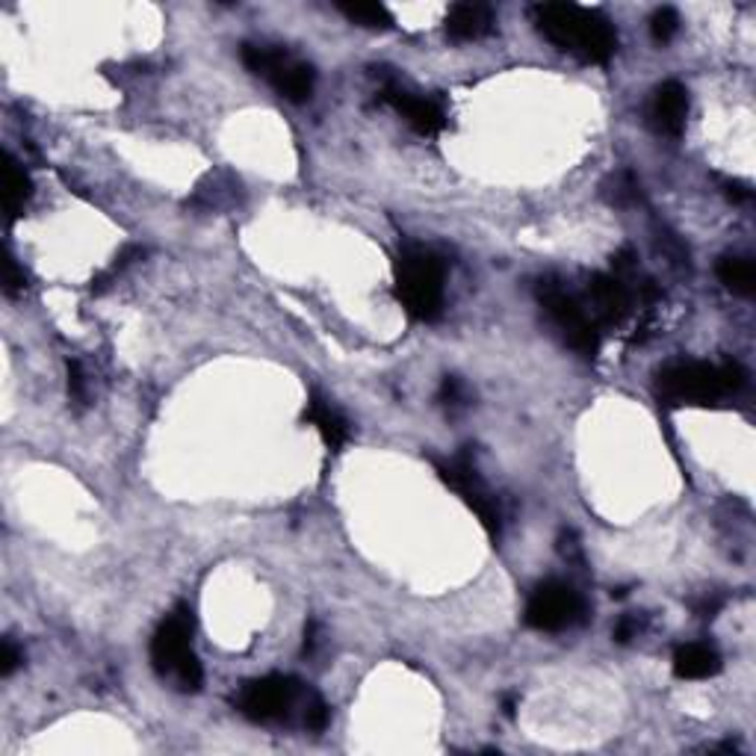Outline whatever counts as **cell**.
<instances>
[{
	"label": "cell",
	"instance_id": "6da1fadb",
	"mask_svg": "<svg viewBox=\"0 0 756 756\" xmlns=\"http://www.w3.org/2000/svg\"><path fill=\"white\" fill-rule=\"evenodd\" d=\"M535 24L558 50H571L585 63H609L618 50L614 27L600 12L576 3H544L535 10Z\"/></svg>",
	"mask_w": 756,
	"mask_h": 756
},
{
	"label": "cell",
	"instance_id": "7a4b0ae2",
	"mask_svg": "<svg viewBox=\"0 0 756 756\" xmlns=\"http://www.w3.org/2000/svg\"><path fill=\"white\" fill-rule=\"evenodd\" d=\"M747 382L745 366L736 361L703 364V361H680L668 364L656 375V393L670 405H707L724 393L742 391Z\"/></svg>",
	"mask_w": 756,
	"mask_h": 756
},
{
	"label": "cell",
	"instance_id": "3957f363",
	"mask_svg": "<svg viewBox=\"0 0 756 756\" xmlns=\"http://www.w3.org/2000/svg\"><path fill=\"white\" fill-rule=\"evenodd\" d=\"M396 296L414 319L435 323L443 314V260L422 246H405L396 258Z\"/></svg>",
	"mask_w": 756,
	"mask_h": 756
},
{
	"label": "cell",
	"instance_id": "277c9868",
	"mask_svg": "<svg viewBox=\"0 0 756 756\" xmlns=\"http://www.w3.org/2000/svg\"><path fill=\"white\" fill-rule=\"evenodd\" d=\"M192 612L183 606L166 618L151 639V662L163 677L174 680L181 691H199L204 670L199 656L192 653Z\"/></svg>",
	"mask_w": 756,
	"mask_h": 756
},
{
	"label": "cell",
	"instance_id": "5b68a950",
	"mask_svg": "<svg viewBox=\"0 0 756 756\" xmlns=\"http://www.w3.org/2000/svg\"><path fill=\"white\" fill-rule=\"evenodd\" d=\"M242 66L249 68L251 75L267 77L269 83L275 87V92L287 101H307L314 95L316 75L314 68L293 59L284 48H272V45H242L240 50Z\"/></svg>",
	"mask_w": 756,
	"mask_h": 756
},
{
	"label": "cell",
	"instance_id": "8992f818",
	"mask_svg": "<svg viewBox=\"0 0 756 756\" xmlns=\"http://www.w3.org/2000/svg\"><path fill=\"white\" fill-rule=\"evenodd\" d=\"M538 298H541V305L555 323V328L565 335L571 349H576L583 358H594L600 349V326L594 323V316L550 278L538 284Z\"/></svg>",
	"mask_w": 756,
	"mask_h": 756
},
{
	"label": "cell",
	"instance_id": "52a82bcc",
	"mask_svg": "<svg viewBox=\"0 0 756 756\" xmlns=\"http://www.w3.org/2000/svg\"><path fill=\"white\" fill-rule=\"evenodd\" d=\"M302 695V682L296 677H284V674H269L260 680H251L242 686L237 709L249 721L269 724V721H284L293 715Z\"/></svg>",
	"mask_w": 756,
	"mask_h": 756
},
{
	"label": "cell",
	"instance_id": "ba28073f",
	"mask_svg": "<svg viewBox=\"0 0 756 756\" xmlns=\"http://www.w3.org/2000/svg\"><path fill=\"white\" fill-rule=\"evenodd\" d=\"M527 623L541 632L571 630L585 618L583 594L574 591L567 583L546 579L532 591L527 603Z\"/></svg>",
	"mask_w": 756,
	"mask_h": 756
},
{
	"label": "cell",
	"instance_id": "9c48e42d",
	"mask_svg": "<svg viewBox=\"0 0 756 756\" xmlns=\"http://www.w3.org/2000/svg\"><path fill=\"white\" fill-rule=\"evenodd\" d=\"M435 470H438V476H441V479L447 482V485H450V488L455 490V494H459L470 508H473V515L479 517L482 527L488 529L490 535L497 538L503 515H499L497 499L490 497V490L485 488L479 470H476V464L470 461L467 452L452 455V459H435Z\"/></svg>",
	"mask_w": 756,
	"mask_h": 756
},
{
	"label": "cell",
	"instance_id": "30bf717a",
	"mask_svg": "<svg viewBox=\"0 0 756 756\" xmlns=\"http://www.w3.org/2000/svg\"><path fill=\"white\" fill-rule=\"evenodd\" d=\"M382 98L396 110V113L403 115L405 122H408L417 134L435 136L447 127V115H443L441 106L435 104V101H429V98L417 95L411 89H403L396 87V83H391V87H384Z\"/></svg>",
	"mask_w": 756,
	"mask_h": 756
},
{
	"label": "cell",
	"instance_id": "8fae6325",
	"mask_svg": "<svg viewBox=\"0 0 756 756\" xmlns=\"http://www.w3.org/2000/svg\"><path fill=\"white\" fill-rule=\"evenodd\" d=\"M588 298H591V316L600 326H614L630 314L632 293L618 275H594L588 281Z\"/></svg>",
	"mask_w": 756,
	"mask_h": 756
},
{
	"label": "cell",
	"instance_id": "7c38bea8",
	"mask_svg": "<svg viewBox=\"0 0 756 756\" xmlns=\"http://www.w3.org/2000/svg\"><path fill=\"white\" fill-rule=\"evenodd\" d=\"M651 125L665 136H680L682 127H686V115H689V92L677 80H668L662 83L656 92H653L651 101Z\"/></svg>",
	"mask_w": 756,
	"mask_h": 756
},
{
	"label": "cell",
	"instance_id": "4fadbf2b",
	"mask_svg": "<svg viewBox=\"0 0 756 756\" xmlns=\"http://www.w3.org/2000/svg\"><path fill=\"white\" fill-rule=\"evenodd\" d=\"M494 30V12L482 3H459L447 15V33L455 42H476Z\"/></svg>",
	"mask_w": 756,
	"mask_h": 756
},
{
	"label": "cell",
	"instance_id": "5bb4252c",
	"mask_svg": "<svg viewBox=\"0 0 756 756\" xmlns=\"http://www.w3.org/2000/svg\"><path fill=\"white\" fill-rule=\"evenodd\" d=\"M719 670V651L703 642L682 644V647H677V653H674V674H677L680 680H707V677H715Z\"/></svg>",
	"mask_w": 756,
	"mask_h": 756
},
{
	"label": "cell",
	"instance_id": "9a60e30c",
	"mask_svg": "<svg viewBox=\"0 0 756 756\" xmlns=\"http://www.w3.org/2000/svg\"><path fill=\"white\" fill-rule=\"evenodd\" d=\"M305 420L323 435L328 450H340V447L349 443V422H346L343 414L337 411V408H331L326 399L311 396V403H307L305 408Z\"/></svg>",
	"mask_w": 756,
	"mask_h": 756
},
{
	"label": "cell",
	"instance_id": "2e32d148",
	"mask_svg": "<svg viewBox=\"0 0 756 756\" xmlns=\"http://www.w3.org/2000/svg\"><path fill=\"white\" fill-rule=\"evenodd\" d=\"M27 199H30L27 172H24V169L12 160L10 154H7V163H3V207H7V216L15 219Z\"/></svg>",
	"mask_w": 756,
	"mask_h": 756
},
{
	"label": "cell",
	"instance_id": "e0dca14e",
	"mask_svg": "<svg viewBox=\"0 0 756 756\" xmlns=\"http://www.w3.org/2000/svg\"><path fill=\"white\" fill-rule=\"evenodd\" d=\"M721 284L736 293V296H751L756 290V267L747 258H721L719 263Z\"/></svg>",
	"mask_w": 756,
	"mask_h": 756
},
{
	"label": "cell",
	"instance_id": "ac0fdd59",
	"mask_svg": "<svg viewBox=\"0 0 756 756\" xmlns=\"http://www.w3.org/2000/svg\"><path fill=\"white\" fill-rule=\"evenodd\" d=\"M340 12L354 24L370 30H384L393 24L391 12L384 10L382 3H340Z\"/></svg>",
	"mask_w": 756,
	"mask_h": 756
},
{
	"label": "cell",
	"instance_id": "d6986e66",
	"mask_svg": "<svg viewBox=\"0 0 756 756\" xmlns=\"http://www.w3.org/2000/svg\"><path fill=\"white\" fill-rule=\"evenodd\" d=\"M677 30H680V15H677V10L662 7V10L653 12L651 33H653V38L659 42V45H668L670 38L677 36Z\"/></svg>",
	"mask_w": 756,
	"mask_h": 756
},
{
	"label": "cell",
	"instance_id": "ffe728a7",
	"mask_svg": "<svg viewBox=\"0 0 756 756\" xmlns=\"http://www.w3.org/2000/svg\"><path fill=\"white\" fill-rule=\"evenodd\" d=\"M328 721H331V709H328L326 700L319 698V695H307L305 707H302V724L307 730L319 733V730L328 727Z\"/></svg>",
	"mask_w": 756,
	"mask_h": 756
},
{
	"label": "cell",
	"instance_id": "44dd1931",
	"mask_svg": "<svg viewBox=\"0 0 756 756\" xmlns=\"http://www.w3.org/2000/svg\"><path fill=\"white\" fill-rule=\"evenodd\" d=\"M639 202V183L630 172H621L612 178V204L618 207H630V204Z\"/></svg>",
	"mask_w": 756,
	"mask_h": 756
},
{
	"label": "cell",
	"instance_id": "7402d4cb",
	"mask_svg": "<svg viewBox=\"0 0 756 756\" xmlns=\"http://www.w3.org/2000/svg\"><path fill=\"white\" fill-rule=\"evenodd\" d=\"M443 405H464L467 403V387H464V382L461 379H455V375H447L441 384V396H438Z\"/></svg>",
	"mask_w": 756,
	"mask_h": 756
},
{
	"label": "cell",
	"instance_id": "603a6c76",
	"mask_svg": "<svg viewBox=\"0 0 756 756\" xmlns=\"http://www.w3.org/2000/svg\"><path fill=\"white\" fill-rule=\"evenodd\" d=\"M68 393L75 403H83L87 399V379H83V370L77 361H68Z\"/></svg>",
	"mask_w": 756,
	"mask_h": 756
},
{
	"label": "cell",
	"instance_id": "cb8c5ba5",
	"mask_svg": "<svg viewBox=\"0 0 756 756\" xmlns=\"http://www.w3.org/2000/svg\"><path fill=\"white\" fill-rule=\"evenodd\" d=\"M21 659H24V656H21V651L15 647V642H12V639H7V642H3V647H0V674H3V677H10L12 670L21 665Z\"/></svg>",
	"mask_w": 756,
	"mask_h": 756
},
{
	"label": "cell",
	"instance_id": "d4e9b609",
	"mask_svg": "<svg viewBox=\"0 0 756 756\" xmlns=\"http://www.w3.org/2000/svg\"><path fill=\"white\" fill-rule=\"evenodd\" d=\"M635 632H639V621L627 614V618H621V623L614 627L612 635H614V642L627 644V642H630V639H635Z\"/></svg>",
	"mask_w": 756,
	"mask_h": 756
},
{
	"label": "cell",
	"instance_id": "484cf974",
	"mask_svg": "<svg viewBox=\"0 0 756 756\" xmlns=\"http://www.w3.org/2000/svg\"><path fill=\"white\" fill-rule=\"evenodd\" d=\"M3 267H7V293L12 296L15 290L24 287V275H21L19 267H15V260L12 258H7V263H3Z\"/></svg>",
	"mask_w": 756,
	"mask_h": 756
}]
</instances>
